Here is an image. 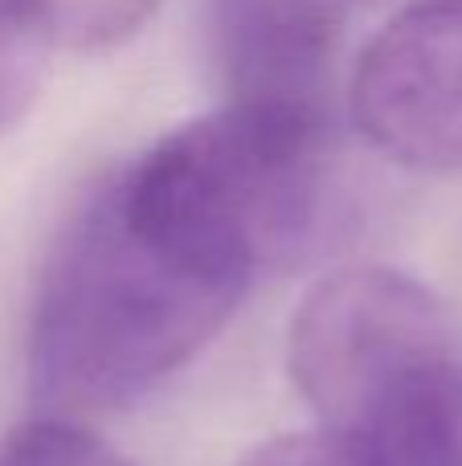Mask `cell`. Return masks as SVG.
<instances>
[{"label": "cell", "mask_w": 462, "mask_h": 466, "mask_svg": "<svg viewBox=\"0 0 462 466\" xmlns=\"http://www.w3.org/2000/svg\"><path fill=\"white\" fill-rule=\"evenodd\" d=\"M258 270L123 168L98 177L45 254L29 311V389L82 421L147 397L242 307Z\"/></svg>", "instance_id": "1"}, {"label": "cell", "mask_w": 462, "mask_h": 466, "mask_svg": "<svg viewBox=\"0 0 462 466\" xmlns=\"http://www.w3.org/2000/svg\"><path fill=\"white\" fill-rule=\"evenodd\" d=\"M286 369L319 430L381 466H462V331L414 274L352 266L303 295Z\"/></svg>", "instance_id": "2"}, {"label": "cell", "mask_w": 462, "mask_h": 466, "mask_svg": "<svg viewBox=\"0 0 462 466\" xmlns=\"http://www.w3.org/2000/svg\"><path fill=\"white\" fill-rule=\"evenodd\" d=\"M352 127L414 172H462V0H406L348 82Z\"/></svg>", "instance_id": "3"}, {"label": "cell", "mask_w": 462, "mask_h": 466, "mask_svg": "<svg viewBox=\"0 0 462 466\" xmlns=\"http://www.w3.org/2000/svg\"><path fill=\"white\" fill-rule=\"evenodd\" d=\"M357 0H205L226 103L332 111V66Z\"/></svg>", "instance_id": "4"}, {"label": "cell", "mask_w": 462, "mask_h": 466, "mask_svg": "<svg viewBox=\"0 0 462 466\" xmlns=\"http://www.w3.org/2000/svg\"><path fill=\"white\" fill-rule=\"evenodd\" d=\"M54 46L41 0H0V136L37 103Z\"/></svg>", "instance_id": "5"}, {"label": "cell", "mask_w": 462, "mask_h": 466, "mask_svg": "<svg viewBox=\"0 0 462 466\" xmlns=\"http://www.w3.org/2000/svg\"><path fill=\"white\" fill-rule=\"evenodd\" d=\"M0 466H131L82 421L33 418L0 442Z\"/></svg>", "instance_id": "6"}, {"label": "cell", "mask_w": 462, "mask_h": 466, "mask_svg": "<svg viewBox=\"0 0 462 466\" xmlns=\"http://www.w3.org/2000/svg\"><path fill=\"white\" fill-rule=\"evenodd\" d=\"M57 46L111 49L144 29L160 0H41Z\"/></svg>", "instance_id": "7"}, {"label": "cell", "mask_w": 462, "mask_h": 466, "mask_svg": "<svg viewBox=\"0 0 462 466\" xmlns=\"http://www.w3.org/2000/svg\"><path fill=\"white\" fill-rule=\"evenodd\" d=\"M242 466H381V462L360 454L344 438L311 426L303 434H283L275 442H262L258 451L246 454Z\"/></svg>", "instance_id": "8"}, {"label": "cell", "mask_w": 462, "mask_h": 466, "mask_svg": "<svg viewBox=\"0 0 462 466\" xmlns=\"http://www.w3.org/2000/svg\"><path fill=\"white\" fill-rule=\"evenodd\" d=\"M401 5H406V0H401Z\"/></svg>", "instance_id": "9"}]
</instances>
